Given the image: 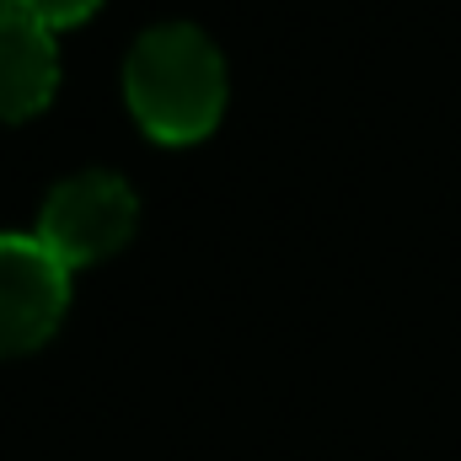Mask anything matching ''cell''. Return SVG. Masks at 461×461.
Returning <instances> with one entry per match:
<instances>
[{"label": "cell", "instance_id": "6da1fadb", "mask_svg": "<svg viewBox=\"0 0 461 461\" xmlns=\"http://www.w3.org/2000/svg\"><path fill=\"white\" fill-rule=\"evenodd\" d=\"M123 103L150 140L199 145L226 113V59L188 22L150 27L123 59Z\"/></svg>", "mask_w": 461, "mask_h": 461}, {"label": "cell", "instance_id": "7a4b0ae2", "mask_svg": "<svg viewBox=\"0 0 461 461\" xmlns=\"http://www.w3.org/2000/svg\"><path fill=\"white\" fill-rule=\"evenodd\" d=\"M134 226H140V199H134V188L123 177H113V172L65 177L43 199V210H38V241L70 274L123 252Z\"/></svg>", "mask_w": 461, "mask_h": 461}, {"label": "cell", "instance_id": "3957f363", "mask_svg": "<svg viewBox=\"0 0 461 461\" xmlns=\"http://www.w3.org/2000/svg\"><path fill=\"white\" fill-rule=\"evenodd\" d=\"M70 306V268L38 230H0V359L32 354L54 339Z\"/></svg>", "mask_w": 461, "mask_h": 461}, {"label": "cell", "instance_id": "277c9868", "mask_svg": "<svg viewBox=\"0 0 461 461\" xmlns=\"http://www.w3.org/2000/svg\"><path fill=\"white\" fill-rule=\"evenodd\" d=\"M59 92V49L54 32L32 16L0 5V123L43 113Z\"/></svg>", "mask_w": 461, "mask_h": 461}, {"label": "cell", "instance_id": "5b68a950", "mask_svg": "<svg viewBox=\"0 0 461 461\" xmlns=\"http://www.w3.org/2000/svg\"><path fill=\"white\" fill-rule=\"evenodd\" d=\"M5 5L22 11V16H32L49 32H65V27H81L86 16H97L103 0H5Z\"/></svg>", "mask_w": 461, "mask_h": 461}, {"label": "cell", "instance_id": "8992f818", "mask_svg": "<svg viewBox=\"0 0 461 461\" xmlns=\"http://www.w3.org/2000/svg\"><path fill=\"white\" fill-rule=\"evenodd\" d=\"M0 5H5V0H0Z\"/></svg>", "mask_w": 461, "mask_h": 461}]
</instances>
